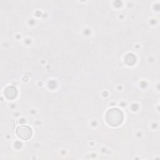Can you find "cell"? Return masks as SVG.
<instances>
[{
  "mask_svg": "<svg viewBox=\"0 0 160 160\" xmlns=\"http://www.w3.org/2000/svg\"><path fill=\"white\" fill-rule=\"evenodd\" d=\"M106 119L110 126L116 127L122 122L123 114L119 109L117 108H112L107 112Z\"/></svg>",
  "mask_w": 160,
  "mask_h": 160,
  "instance_id": "cell-1",
  "label": "cell"
},
{
  "mask_svg": "<svg viewBox=\"0 0 160 160\" xmlns=\"http://www.w3.org/2000/svg\"><path fill=\"white\" fill-rule=\"evenodd\" d=\"M16 134L18 136L24 141L29 139L32 136V129L27 125H21L16 128Z\"/></svg>",
  "mask_w": 160,
  "mask_h": 160,
  "instance_id": "cell-2",
  "label": "cell"
},
{
  "mask_svg": "<svg viewBox=\"0 0 160 160\" xmlns=\"http://www.w3.org/2000/svg\"><path fill=\"white\" fill-rule=\"evenodd\" d=\"M4 94L9 99L14 98L16 96V94H17L16 89L12 86L8 87L4 91Z\"/></svg>",
  "mask_w": 160,
  "mask_h": 160,
  "instance_id": "cell-3",
  "label": "cell"
}]
</instances>
